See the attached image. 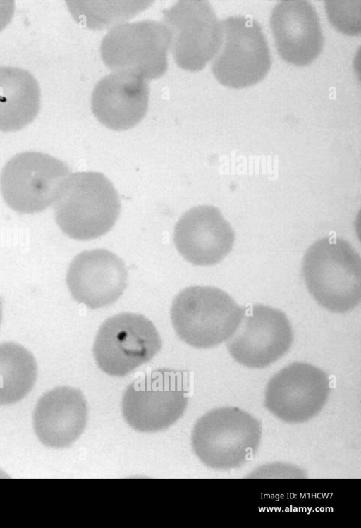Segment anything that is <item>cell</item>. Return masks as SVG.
Instances as JSON below:
<instances>
[{
  "label": "cell",
  "mask_w": 361,
  "mask_h": 528,
  "mask_svg": "<svg viewBox=\"0 0 361 528\" xmlns=\"http://www.w3.org/2000/svg\"><path fill=\"white\" fill-rule=\"evenodd\" d=\"M54 204L57 225L66 235L78 240L106 234L121 211L112 183L103 173L94 171L70 174Z\"/></svg>",
  "instance_id": "6da1fadb"
},
{
  "label": "cell",
  "mask_w": 361,
  "mask_h": 528,
  "mask_svg": "<svg viewBox=\"0 0 361 528\" xmlns=\"http://www.w3.org/2000/svg\"><path fill=\"white\" fill-rule=\"evenodd\" d=\"M309 293L321 306L338 313L355 309L361 300V259L341 238L326 237L306 251L302 265Z\"/></svg>",
  "instance_id": "7a4b0ae2"
},
{
  "label": "cell",
  "mask_w": 361,
  "mask_h": 528,
  "mask_svg": "<svg viewBox=\"0 0 361 528\" xmlns=\"http://www.w3.org/2000/svg\"><path fill=\"white\" fill-rule=\"evenodd\" d=\"M243 313V308L222 290L192 286L176 296L171 319L180 340L194 348H209L231 336Z\"/></svg>",
  "instance_id": "3957f363"
},
{
  "label": "cell",
  "mask_w": 361,
  "mask_h": 528,
  "mask_svg": "<svg viewBox=\"0 0 361 528\" xmlns=\"http://www.w3.org/2000/svg\"><path fill=\"white\" fill-rule=\"evenodd\" d=\"M261 437L258 419L239 408L224 407L207 412L197 421L191 440L202 463L228 470L243 466L257 450Z\"/></svg>",
  "instance_id": "277c9868"
},
{
  "label": "cell",
  "mask_w": 361,
  "mask_h": 528,
  "mask_svg": "<svg viewBox=\"0 0 361 528\" xmlns=\"http://www.w3.org/2000/svg\"><path fill=\"white\" fill-rule=\"evenodd\" d=\"M188 393L186 373L169 369L153 370L135 380L125 391L123 417L139 431L166 429L183 414Z\"/></svg>",
  "instance_id": "5b68a950"
},
{
  "label": "cell",
  "mask_w": 361,
  "mask_h": 528,
  "mask_svg": "<svg viewBox=\"0 0 361 528\" xmlns=\"http://www.w3.org/2000/svg\"><path fill=\"white\" fill-rule=\"evenodd\" d=\"M171 34L163 22L123 23L109 30L100 45L104 63L112 71H127L147 80L168 68Z\"/></svg>",
  "instance_id": "8992f818"
},
{
  "label": "cell",
  "mask_w": 361,
  "mask_h": 528,
  "mask_svg": "<svg viewBox=\"0 0 361 528\" xmlns=\"http://www.w3.org/2000/svg\"><path fill=\"white\" fill-rule=\"evenodd\" d=\"M70 168L45 153L16 154L3 167L0 191L6 204L20 214L42 211L54 204Z\"/></svg>",
  "instance_id": "52a82bcc"
},
{
  "label": "cell",
  "mask_w": 361,
  "mask_h": 528,
  "mask_svg": "<svg viewBox=\"0 0 361 528\" xmlns=\"http://www.w3.org/2000/svg\"><path fill=\"white\" fill-rule=\"evenodd\" d=\"M223 39L212 71L223 85L245 88L262 80L270 70L269 49L257 20L232 16L221 21Z\"/></svg>",
  "instance_id": "ba28073f"
},
{
  "label": "cell",
  "mask_w": 361,
  "mask_h": 528,
  "mask_svg": "<svg viewBox=\"0 0 361 528\" xmlns=\"http://www.w3.org/2000/svg\"><path fill=\"white\" fill-rule=\"evenodd\" d=\"M161 339L155 326L143 315L116 314L99 327L93 345L98 367L112 376H124L149 362L160 350Z\"/></svg>",
  "instance_id": "9c48e42d"
},
{
  "label": "cell",
  "mask_w": 361,
  "mask_h": 528,
  "mask_svg": "<svg viewBox=\"0 0 361 528\" xmlns=\"http://www.w3.org/2000/svg\"><path fill=\"white\" fill-rule=\"evenodd\" d=\"M163 23L170 31L174 60L183 70L203 69L221 47V23L207 1H179L163 11Z\"/></svg>",
  "instance_id": "30bf717a"
},
{
  "label": "cell",
  "mask_w": 361,
  "mask_h": 528,
  "mask_svg": "<svg viewBox=\"0 0 361 528\" xmlns=\"http://www.w3.org/2000/svg\"><path fill=\"white\" fill-rule=\"evenodd\" d=\"M293 340L291 324L281 310L256 304L243 308L242 319L227 340L230 355L250 368H264L284 355Z\"/></svg>",
  "instance_id": "8fae6325"
},
{
  "label": "cell",
  "mask_w": 361,
  "mask_h": 528,
  "mask_svg": "<svg viewBox=\"0 0 361 528\" xmlns=\"http://www.w3.org/2000/svg\"><path fill=\"white\" fill-rule=\"evenodd\" d=\"M330 393V380L321 369L294 362L278 372L265 391V407L289 423H302L317 415Z\"/></svg>",
  "instance_id": "7c38bea8"
},
{
  "label": "cell",
  "mask_w": 361,
  "mask_h": 528,
  "mask_svg": "<svg viewBox=\"0 0 361 528\" xmlns=\"http://www.w3.org/2000/svg\"><path fill=\"white\" fill-rule=\"evenodd\" d=\"M235 231L220 210L200 205L185 211L176 223L173 241L180 254L197 266H212L231 251Z\"/></svg>",
  "instance_id": "4fadbf2b"
},
{
  "label": "cell",
  "mask_w": 361,
  "mask_h": 528,
  "mask_svg": "<svg viewBox=\"0 0 361 528\" xmlns=\"http://www.w3.org/2000/svg\"><path fill=\"white\" fill-rule=\"evenodd\" d=\"M123 261L105 249L85 250L71 262L66 283L73 297L92 309L116 302L127 285Z\"/></svg>",
  "instance_id": "5bb4252c"
},
{
  "label": "cell",
  "mask_w": 361,
  "mask_h": 528,
  "mask_svg": "<svg viewBox=\"0 0 361 528\" xmlns=\"http://www.w3.org/2000/svg\"><path fill=\"white\" fill-rule=\"evenodd\" d=\"M270 27L279 56L298 66L312 63L322 51L324 37L314 7L303 0H285L272 10Z\"/></svg>",
  "instance_id": "9a60e30c"
},
{
  "label": "cell",
  "mask_w": 361,
  "mask_h": 528,
  "mask_svg": "<svg viewBox=\"0 0 361 528\" xmlns=\"http://www.w3.org/2000/svg\"><path fill=\"white\" fill-rule=\"evenodd\" d=\"M146 79L127 71H112L95 85L91 108L96 118L106 128L126 130L145 117L149 89Z\"/></svg>",
  "instance_id": "2e32d148"
},
{
  "label": "cell",
  "mask_w": 361,
  "mask_h": 528,
  "mask_svg": "<svg viewBox=\"0 0 361 528\" xmlns=\"http://www.w3.org/2000/svg\"><path fill=\"white\" fill-rule=\"evenodd\" d=\"M87 407L82 392L70 386L56 387L38 400L33 415L35 432L47 446H71L83 432Z\"/></svg>",
  "instance_id": "e0dca14e"
},
{
  "label": "cell",
  "mask_w": 361,
  "mask_h": 528,
  "mask_svg": "<svg viewBox=\"0 0 361 528\" xmlns=\"http://www.w3.org/2000/svg\"><path fill=\"white\" fill-rule=\"evenodd\" d=\"M41 103L39 85L27 70L0 66V131L19 130L37 116Z\"/></svg>",
  "instance_id": "ac0fdd59"
},
{
  "label": "cell",
  "mask_w": 361,
  "mask_h": 528,
  "mask_svg": "<svg viewBox=\"0 0 361 528\" xmlns=\"http://www.w3.org/2000/svg\"><path fill=\"white\" fill-rule=\"evenodd\" d=\"M33 355L20 344H0V405H9L24 398L37 379Z\"/></svg>",
  "instance_id": "d6986e66"
},
{
  "label": "cell",
  "mask_w": 361,
  "mask_h": 528,
  "mask_svg": "<svg viewBox=\"0 0 361 528\" xmlns=\"http://www.w3.org/2000/svg\"><path fill=\"white\" fill-rule=\"evenodd\" d=\"M152 1H68L73 18L92 30L112 28L146 9Z\"/></svg>",
  "instance_id": "ffe728a7"
},
{
  "label": "cell",
  "mask_w": 361,
  "mask_h": 528,
  "mask_svg": "<svg viewBox=\"0 0 361 528\" xmlns=\"http://www.w3.org/2000/svg\"><path fill=\"white\" fill-rule=\"evenodd\" d=\"M303 469L291 464L271 463L257 467L247 477H290L304 478Z\"/></svg>",
  "instance_id": "44dd1931"
},
{
  "label": "cell",
  "mask_w": 361,
  "mask_h": 528,
  "mask_svg": "<svg viewBox=\"0 0 361 528\" xmlns=\"http://www.w3.org/2000/svg\"><path fill=\"white\" fill-rule=\"evenodd\" d=\"M15 11V3L11 0H0V32L11 22Z\"/></svg>",
  "instance_id": "7402d4cb"
},
{
  "label": "cell",
  "mask_w": 361,
  "mask_h": 528,
  "mask_svg": "<svg viewBox=\"0 0 361 528\" xmlns=\"http://www.w3.org/2000/svg\"><path fill=\"white\" fill-rule=\"evenodd\" d=\"M1 319H2V300L0 298V324L1 322Z\"/></svg>",
  "instance_id": "603a6c76"
}]
</instances>
